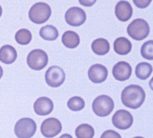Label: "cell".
I'll return each instance as SVG.
<instances>
[{"label": "cell", "instance_id": "cell-20", "mask_svg": "<svg viewBox=\"0 0 153 138\" xmlns=\"http://www.w3.org/2000/svg\"><path fill=\"white\" fill-rule=\"evenodd\" d=\"M39 36L45 40L54 41L59 36V32L55 26L52 25H46L39 30Z\"/></svg>", "mask_w": 153, "mask_h": 138}, {"label": "cell", "instance_id": "cell-14", "mask_svg": "<svg viewBox=\"0 0 153 138\" xmlns=\"http://www.w3.org/2000/svg\"><path fill=\"white\" fill-rule=\"evenodd\" d=\"M133 14V9L130 3L126 1H119L115 7V15L119 21L126 22L130 19Z\"/></svg>", "mask_w": 153, "mask_h": 138}, {"label": "cell", "instance_id": "cell-22", "mask_svg": "<svg viewBox=\"0 0 153 138\" xmlns=\"http://www.w3.org/2000/svg\"><path fill=\"white\" fill-rule=\"evenodd\" d=\"M32 34L28 30L22 28L15 34V40L19 44L27 45L32 40Z\"/></svg>", "mask_w": 153, "mask_h": 138}, {"label": "cell", "instance_id": "cell-2", "mask_svg": "<svg viewBox=\"0 0 153 138\" xmlns=\"http://www.w3.org/2000/svg\"><path fill=\"white\" fill-rule=\"evenodd\" d=\"M51 15L50 6L44 2L36 3L30 9L28 16L35 24H43L48 21Z\"/></svg>", "mask_w": 153, "mask_h": 138}, {"label": "cell", "instance_id": "cell-30", "mask_svg": "<svg viewBox=\"0 0 153 138\" xmlns=\"http://www.w3.org/2000/svg\"><path fill=\"white\" fill-rule=\"evenodd\" d=\"M2 8H1V5H0V17H1V15H2Z\"/></svg>", "mask_w": 153, "mask_h": 138}, {"label": "cell", "instance_id": "cell-23", "mask_svg": "<svg viewBox=\"0 0 153 138\" xmlns=\"http://www.w3.org/2000/svg\"><path fill=\"white\" fill-rule=\"evenodd\" d=\"M67 106L69 109L76 112V111H79L84 108L85 101L82 97L74 96L71 97L68 101Z\"/></svg>", "mask_w": 153, "mask_h": 138}, {"label": "cell", "instance_id": "cell-18", "mask_svg": "<svg viewBox=\"0 0 153 138\" xmlns=\"http://www.w3.org/2000/svg\"><path fill=\"white\" fill-rule=\"evenodd\" d=\"M92 51L98 55H104L110 50V43L104 38H98L94 40L91 44Z\"/></svg>", "mask_w": 153, "mask_h": 138}, {"label": "cell", "instance_id": "cell-21", "mask_svg": "<svg viewBox=\"0 0 153 138\" xmlns=\"http://www.w3.org/2000/svg\"><path fill=\"white\" fill-rule=\"evenodd\" d=\"M75 134L77 138H93L95 135V131L89 124H82L76 128Z\"/></svg>", "mask_w": 153, "mask_h": 138}, {"label": "cell", "instance_id": "cell-11", "mask_svg": "<svg viewBox=\"0 0 153 138\" xmlns=\"http://www.w3.org/2000/svg\"><path fill=\"white\" fill-rule=\"evenodd\" d=\"M108 76V70L106 67L100 64L92 65L88 70L89 79L93 83L101 84L105 82Z\"/></svg>", "mask_w": 153, "mask_h": 138}, {"label": "cell", "instance_id": "cell-26", "mask_svg": "<svg viewBox=\"0 0 153 138\" xmlns=\"http://www.w3.org/2000/svg\"><path fill=\"white\" fill-rule=\"evenodd\" d=\"M133 1H134V4L137 6V7L143 9L148 7L152 1L151 0H147V1H145V0H143V1H141V0H134Z\"/></svg>", "mask_w": 153, "mask_h": 138}, {"label": "cell", "instance_id": "cell-3", "mask_svg": "<svg viewBox=\"0 0 153 138\" xmlns=\"http://www.w3.org/2000/svg\"><path fill=\"white\" fill-rule=\"evenodd\" d=\"M128 35L135 40L141 41L145 39L150 33V27L147 22L143 19L133 21L128 26Z\"/></svg>", "mask_w": 153, "mask_h": 138}, {"label": "cell", "instance_id": "cell-10", "mask_svg": "<svg viewBox=\"0 0 153 138\" xmlns=\"http://www.w3.org/2000/svg\"><path fill=\"white\" fill-rule=\"evenodd\" d=\"M65 21L72 26H79L84 24L86 20L85 12L78 7H72L66 12Z\"/></svg>", "mask_w": 153, "mask_h": 138}, {"label": "cell", "instance_id": "cell-15", "mask_svg": "<svg viewBox=\"0 0 153 138\" xmlns=\"http://www.w3.org/2000/svg\"><path fill=\"white\" fill-rule=\"evenodd\" d=\"M17 57V52L13 46L5 45L0 49V61L6 64L11 65L13 63Z\"/></svg>", "mask_w": 153, "mask_h": 138}, {"label": "cell", "instance_id": "cell-25", "mask_svg": "<svg viewBox=\"0 0 153 138\" xmlns=\"http://www.w3.org/2000/svg\"><path fill=\"white\" fill-rule=\"evenodd\" d=\"M100 138H122V137L116 131L109 130L102 133Z\"/></svg>", "mask_w": 153, "mask_h": 138}, {"label": "cell", "instance_id": "cell-7", "mask_svg": "<svg viewBox=\"0 0 153 138\" xmlns=\"http://www.w3.org/2000/svg\"><path fill=\"white\" fill-rule=\"evenodd\" d=\"M65 71L60 66H52L48 69L45 75V82L52 87H58L64 83L65 80Z\"/></svg>", "mask_w": 153, "mask_h": 138}, {"label": "cell", "instance_id": "cell-13", "mask_svg": "<svg viewBox=\"0 0 153 138\" xmlns=\"http://www.w3.org/2000/svg\"><path fill=\"white\" fill-rule=\"evenodd\" d=\"M54 108L53 103L47 97H39L34 104V112L39 116H46L50 114Z\"/></svg>", "mask_w": 153, "mask_h": 138}, {"label": "cell", "instance_id": "cell-29", "mask_svg": "<svg viewBox=\"0 0 153 138\" xmlns=\"http://www.w3.org/2000/svg\"><path fill=\"white\" fill-rule=\"evenodd\" d=\"M3 75V70L2 67L0 66V79L1 78Z\"/></svg>", "mask_w": 153, "mask_h": 138}, {"label": "cell", "instance_id": "cell-12", "mask_svg": "<svg viewBox=\"0 0 153 138\" xmlns=\"http://www.w3.org/2000/svg\"><path fill=\"white\" fill-rule=\"evenodd\" d=\"M132 69L130 65L127 62L120 61L113 66L112 75L114 78L118 81H126L131 75Z\"/></svg>", "mask_w": 153, "mask_h": 138}, {"label": "cell", "instance_id": "cell-8", "mask_svg": "<svg viewBox=\"0 0 153 138\" xmlns=\"http://www.w3.org/2000/svg\"><path fill=\"white\" fill-rule=\"evenodd\" d=\"M112 122L116 128L125 130L129 129L132 126L134 118L129 111L121 109L117 110L114 114L112 118Z\"/></svg>", "mask_w": 153, "mask_h": 138}, {"label": "cell", "instance_id": "cell-17", "mask_svg": "<svg viewBox=\"0 0 153 138\" xmlns=\"http://www.w3.org/2000/svg\"><path fill=\"white\" fill-rule=\"evenodd\" d=\"M62 42L66 48L70 49L76 48L80 42V39L77 33L68 30L65 32L62 36Z\"/></svg>", "mask_w": 153, "mask_h": 138}, {"label": "cell", "instance_id": "cell-27", "mask_svg": "<svg viewBox=\"0 0 153 138\" xmlns=\"http://www.w3.org/2000/svg\"><path fill=\"white\" fill-rule=\"evenodd\" d=\"M96 1H79L80 4L84 6H91L94 5Z\"/></svg>", "mask_w": 153, "mask_h": 138}, {"label": "cell", "instance_id": "cell-1", "mask_svg": "<svg viewBox=\"0 0 153 138\" xmlns=\"http://www.w3.org/2000/svg\"><path fill=\"white\" fill-rule=\"evenodd\" d=\"M145 96V91L141 86L129 85L123 90L121 93V100L126 107L137 109L143 104Z\"/></svg>", "mask_w": 153, "mask_h": 138}, {"label": "cell", "instance_id": "cell-9", "mask_svg": "<svg viewBox=\"0 0 153 138\" xmlns=\"http://www.w3.org/2000/svg\"><path fill=\"white\" fill-rule=\"evenodd\" d=\"M41 133L46 138H52L57 136L62 131L61 122L55 118L45 119L41 125Z\"/></svg>", "mask_w": 153, "mask_h": 138}, {"label": "cell", "instance_id": "cell-6", "mask_svg": "<svg viewBox=\"0 0 153 138\" xmlns=\"http://www.w3.org/2000/svg\"><path fill=\"white\" fill-rule=\"evenodd\" d=\"M26 61L31 69L41 70L48 65V55L44 50L34 49L29 53Z\"/></svg>", "mask_w": 153, "mask_h": 138}, {"label": "cell", "instance_id": "cell-31", "mask_svg": "<svg viewBox=\"0 0 153 138\" xmlns=\"http://www.w3.org/2000/svg\"><path fill=\"white\" fill-rule=\"evenodd\" d=\"M134 138H144V137H140V136H137V137H134Z\"/></svg>", "mask_w": 153, "mask_h": 138}, {"label": "cell", "instance_id": "cell-24", "mask_svg": "<svg viewBox=\"0 0 153 138\" xmlns=\"http://www.w3.org/2000/svg\"><path fill=\"white\" fill-rule=\"evenodd\" d=\"M141 54L142 57L147 60L153 59V41H149L144 43L141 48Z\"/></svg>", "mask_w": 153, "mask_h": 138}, {"label": "cell", "instance_id": "cell-19", "mask_svg": "<svg viewBox=\"0 0 153 138\" xmlns=\"http://www.w3.org/2000/svg\"><path fill=\"white\" fill-rule=\"evenodd\" d=\"M152 72V66L148 63H139L135 68V75L139 79L145 80L150 77Z\"/></svg>", "mask_w": 153, "mask_h": 138}, {"label": "cell", "instance_id": "cell-5", "mask_svg": "<svg viewBox=\"0 0 153 138\" xmlns=\"http://www.w3.org/2000/svg\"><path fill=\"white\" fill-rule=\"evenodd\" d=\"M37 126L34 120L30 118H22L15 126L14 132L18 138H31L35 134Z\"/></svg>", "mask_w": 153, "mask_h": 138}, {"label": "cell", "instance_id": "cell-28", "mask_svg": "<svg viewBox=\"0 0 153 138\" xmlns=\"http://www.w3.org/2000/svg\"><path fill=\"white\" fill-rule=\"evenodd\" d=\"M59 138H73L70 134H65L62 135L61 137H59Z\"/></svg>", "mask_w": 153, "mask_h": 138}, {"label": "cell", "instance_id": "cell-4", "mask_svg": "<svg viewBox=\"0 0 153 138\" xmlns=\"http://www.w3.org/2000/svg\"><path fill=\"white\" fill-rule=\"evenodd\" d=\"M114 108V103L111 97L106 95H99L94 99L92 109L94 113L99 117L108 116Z\"/></svg>", "mask_w": 153, "mask_h": 138}, {"label": "cell", "instance_id": "cell-16", "mask_svg": "<svg viewBox=\"0 0 153 138\" xmlns=\"http://www.w3.org/2000/svg\"><path fill=\"white\" fill-rule=\"evenodd\" d=\"M132 45L131 42L124 37H120L114 42V51L119 55H127L131 51Z\"/></svg>", "mask_w": 153, "mask_h": 138}]
</instances>
